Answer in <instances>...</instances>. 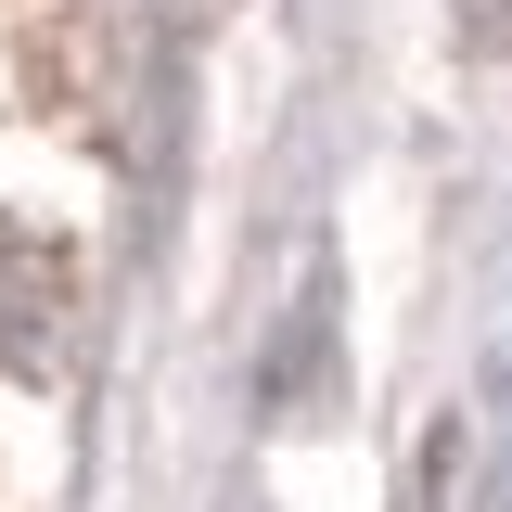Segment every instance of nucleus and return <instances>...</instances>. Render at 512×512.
<instances>
[{"label":"nucleus","mask_w":512,"mask_h":512,"mask_svg":"<svg viewBox=\"0 0 512 512\" xmlns=\"http://www.w3.org/2000/svg\"><path fill=\"white\" fill-rule=\"evenodd\" d=\"M39 320H52V256L0 218V359H39Z\"/></svg>","instance_id":"f257e3e1"}]
</instances>
